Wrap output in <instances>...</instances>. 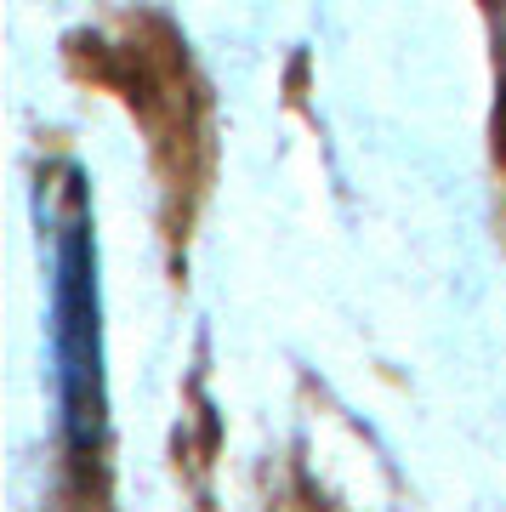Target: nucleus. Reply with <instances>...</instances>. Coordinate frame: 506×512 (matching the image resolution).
<instances>
[{"instance_id":"f257e3e1","label":"nucleus","mask_w":506,"mask_h":512,"mask_svg":"<svg viewBox=\"0 0 506 512\" xmlns=\"http://www.w3.org/2000/svg\"><path fill=\"white\" fill-rule=\"evenodd\" d=\"M35 211L46 234V348H52L57 433L74 456H91L109 433V376H103V296H97L86 171L80 165L46 171Z\"/></svg>"}]
</instances>
